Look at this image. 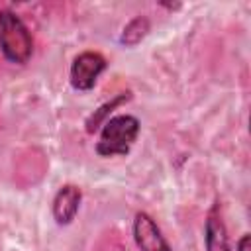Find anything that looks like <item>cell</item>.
<instances>
[{"label":"cell","mask_w":251,"mask_h":251,"mask_svg":"<svg viewBox=\"0 0 251 251\" xmlns=\"http://www.w3.org/2000/svg\"><path fill=\"white\" fill-rule=\"evenodd\" d=\"M137 135H139V120L135 116L120 114L108 118L102 126L100 139L96 143V153L100 157L127 155Z\"/></svg>","instance_id":"1"},{"label":"cell","mask_w":251,"mask_h":251,"mask_svg":"<svg viewBox=\"0 0 251 251\" xmlns=\"http://www.w3.org/2000/svg\"><path fill=\"white\" fill-rule=\"evenodd\" d=\"M0 49L10 63L24 65L33 51L31 35L25 24L10 10L0 12Z\"/></svg>","instance_id":"2"},{"label":"cell","mask_w":251,"mask_h":251,"mask_svg":"<svg viewBox=\"0 0 251 251\" xmlns=\"http://www.w3.org/2000/svg\"><path fill=\"white\" fill-rule=\"evenodd\" d=\"M106 69V59L96 51H84L75 57L71 65V84L76 90H90L100 73Z\"/></svg>","instance_id":"3"},{"label":"cell","mask_w":251,"mask_h":251,"mask_svg":"<svg viewBox=\"0 0 251 251\" xmlns=\"http://www.w3.org/2000/svg\"><path fill=\"white\" fill-rule=\"evenodd\" d=\"M133 239L139 251H171L159 226L145 212H137L133 218Z\"/></svg>","instance_id":"4"},{"label":"cell","mask_w":251,"mask_h":251,"mask_svg":"<svg viewBox=\"0 0 251 251\" xmlns=\"http://www.w3.org/2000/svg\"><path fill=\"white\" fill-rule=\"evenodd\" d=\"M80 188L75 184H65L59 188V192L53 198V218L59 226H69L80 206Z\"/></svg>","instance_id":"5"},{"label":"cell","mask_w":251,"mask_h":251,"mask_svg":"<svg viewBox=\"0 0 251 251\" xmlns=\"http://www.w3.org/2000/svg\"><path fill=\"white\" fill-rule=\"evenodd\" d=\"M204 241H206V251H229L227 229H226V224L222 220L218 206H214L206 218Z\"/></svg>","instance_id":"6"},{"label":"cell","mask_w":251,"mask_h":251,"mask_svg":"<svg viewBox=\"0 0 251 251\" xmlns=\"http://www.w3.org/2000/svg\"><path fill=\"white\" fill-rule=\"evenodd\" d=\"M127 100H129V92H124V94H118L116 98H112L110 102L102 104L98 110H94V112L88 116V120H86V131H88V133H94L100 126H104V122L108 120V116L112 114V110H116L120 104L127 102Z\"/></svg>","instance_id":"7"},{"label":"cell","mask_w":251,"mask_h":251,"mask_svg":"<svg viewBox=\"0 0 251 251\" xmlns=\"http://www.w3.org/2000/svg\"><path fill=\"white\" fill-rule=\"evenodd\" d=\"M147 31H149V20L143 18V16H137V18H133V20L124 27V33H122L120 39H122L124 45L133 47V45H137V43L147 35Z\"/></svg>","instance_id":"8"},{"label":"cell","mask_w":251,"mask_h":251,"mask_svg":"<svg viewBox=\"0 0 251 251\" xmlns=\"http://www.w3.org/2000/svg\"><path fill=\"white\" fill-rule=\"evenodd\" d=\"M237 251H251V249H249V233H245V235L237 241Z\"/></svg>","instance_id":"9"}]
</instances>
